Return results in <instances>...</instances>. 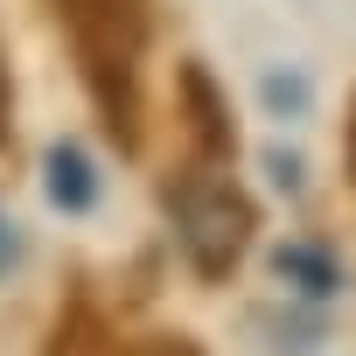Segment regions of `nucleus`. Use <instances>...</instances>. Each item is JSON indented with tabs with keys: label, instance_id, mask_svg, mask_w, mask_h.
<instances>
[{
	"label": "nucleus",
	"instance_id": "obj_1",
	"mask_svg": "<svg viewBox=\"0 0 356 356\" xmlns=\"http://www.w3.org/2000/svg\"><path fill=\"white\" fill-rule=\"evenodd\" d=\"M168 210H175V238H182V252H189V266L203 280H231L238 273V259L252 252L259 210H252V196L231 175H210V168L182 175V182L168 189Z\"/></svg>",
	"mask_w": 356,
	"mask_h": 356
},
{
	"label": "nucleus",
	"instance_id": "obj_2",
	"mask_svg": "<svg viewBox=\"0 0 356 356\" xmlns=\"http://www.w3.org/2000/svg\"><path fill=\"white\" fill-rule=\"evenodd\" d=\"M70 29L84 56V84L105 126L133 147V56H140V8L133 0H70Z\"/></svg>",
	"mask_w": 356,
	"mask_h": 356
},
{
	"label": "nucleus",
	"instance_id": "obj_3",
	"mask_svg": "<svg viewBox=\"0 0 356 356\" xmlns=\"http://www.w3.org/2000/svg\"><path fill=\"white\" fill-rule=\"evenodd\" d=\"M273 280L286 293H300V300H335L342 293V259L328 245H314V238H286L273 252Z\"/></svg>",
	"mask_w": 356,
	"mask_h": 356
},
{
	"label": "nucleus",
	"instance_id": "obj_4",
	"mask_svg": "<svg viewBox=\"0 0 356 356\" xmlns=\"http://www.w3.org/2000/svg\"><path fill=\"white\" fill-rule=\"evenodd\" d=\"M182 105H189V133H196V161L203 168H217V161H231V147H238V133H231V112H224V98H217V84L189 63L182 70Z\"/></svg>",
	"mask_w": 356,
	"mask_h": 356
},
{
	"label": "nucleus",
	"instance_id": "obj_5",
	"mask_svg": "<svg viewBox=\"0 0 356 356\" xmlns=\"http://www.w3.org/2000/svg\"><path fill=\"white\" fill-rule=\"evenodd\" d=\"M42 168H49L42 189H49V203H56L63 217H84V210L98 203V168H91V154H84L77 140H56Z\"/></svg>",
	"mask_w": 356,
	"mask_h": 356
},
{
	"label": "nucleus",
	"instance_id": "obj_6",
	"mask_svg": "<svg viewBox=\"0 0 356 356\" xmlns=\"http://www.w3.org/2000/svg\"><path fill=\"white\" fill-rule=\"evenodd\" d=\"M259 98H266V112H273V119H300L314 91H307V77H300V70H266Z\"/></svg>",
	"mask_w": 356,
	"mask_h": 356
},
{
	"label": "nucleus",
	"instance_id": "obj_7",
	"mask_svg": "<svg viewBox=\"0 0 356 356\" xmlns=\"http://www.w3.org/2000/svg\"><path fill=\"white\" fill-rule=\"evenodd\" d=\"M56 356H126V349H119L91 314H70V321L56 328Z\"/></svg>",
	"mask_w": 356,
	"mask_h": 356
},
{
	"label": "nucleus",
	"instance_id": "obj_8",
	"mask_svg": "<svg viewBox=\"0 0 356 356\" xmlns=\"http://www.w3.org/2000/svg\"><path fill=\"white\" fill-rule=\"evenodd\" d=\"M266 175H273V189H286V196H300V189H307V168H300V154H286V147H273V154H266Z\"/></svg>",
	"mask_w": 356,
	"mask_h": 356
},
{
	"label": "nucleus",
	"instance_id": "obj_9",
	"mask_svg": "<svg viewBox=\"0 0 356 356\" xmlns=\"http://www.w3.org/2000/svg\"><path fill=\"white\" fill-rule=\"evenodd\" d=\"M126 356H203L189 335H154V342H140V349H126Z\"/></svg>",
	"mask_w": 356,
	"mask_h": 356
},
{
	"label": "nucleus",
	"instance_id": "obj_10",
	"mask_svg": "<svg viewBox=\"0 0 356 356\" xmlns=\"http://www.w3.org/2000/svg\"><path fill=\"white\" fill-rule=\"evenodd\" d=\"M15 259H22V238H15V224H8V217H0V273H8Z\"/></svg>",
	"mask_w": 356,
	"mask_h": 356
},
{
	"label": "nucleus",
	"instance_id": "obj_11",
	"mask_svg": "<svg viewBox=\"0 0 356 356\" xmlns=\"http://www.w3.org/2000/svg\"><path fill=\"white\" fill-rule=\"evenodd\" d=\"M342 147H349V175H356V98H349V133H342Z\"/></svg>",
	"mask_w": 356,
	"mask_h": 356
},
{
	"label": "nucleus",
	"instance_id": "obj_12",
	"mask_svg": "<svg viewBox=\"0 0 356 356\" xmlns=\"http://www.w3.org/2000/svg\"><path fill=\"white\" fill-rule=\"evenodd\" d=\"M0 98H8V91H0Z\"/></svg>",
	"mask_w": 356,
	"mask_h": 356
}]
</instances>
